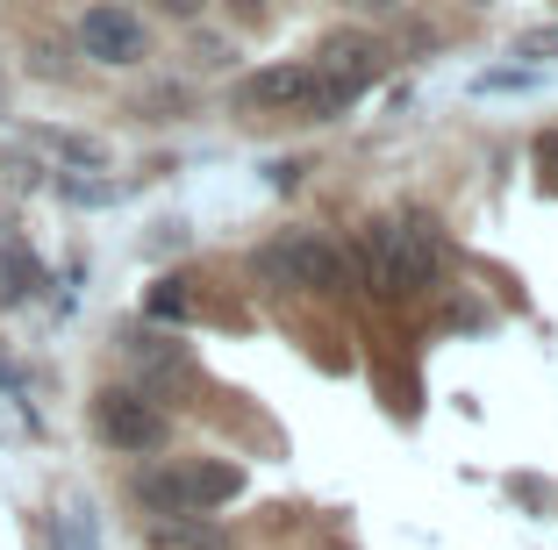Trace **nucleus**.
Segmentation results:
<instances>
[{
	"instance_id": "7ed1b4c3",
	"label": "nucleus",
	"mask_w": 558,
	"mask_h": 550,
	"mask_svg": "<svg viewBox=\"0 0 558 550\" xmlns=\"http://www.w3.org/2000/svg\"><path fill=\"white\" fill-rule=\"evenodd\" d=\"M94 437L122 457H150L172 437V415H165L144 387H100L94 393Z\"/></svg>"
},
{
	"instance_id": "f03ea898",
	"label": "nucleus",
	"mask_w": 558,
	"mask_h": 550,
	"mask_svg": "<svg viewBox=\"0 0 558 550\" xmlns=\"http://www.w3.org/2000/svg\"><path fill=\"white\" fill-rule=\"evenodd\" d=\"M251 272L272 279V286H287V293H344L351 286L344 250H337L329 236H315V229H287V236H272L258 258H251Z\"/></svg>"
},
{
	"instance_id": "6e6552de",
	"label": "nucleus",
	"mask_w": 558,
	"mask_h": 550,
	"mask_svg": "<svg viewBox=\"0 0 558 550\" xmlns=\"http://www.w3.org/2000/svg\"><path fill=\"white\" fill-rule=\"evenodd\" d=\"M144 550H230V529L215 515H150Z\"/></svg>"
},
{
	"instance_id": "9d476101",
	"label": "nucleus",
	"mask_w": 558,
	"mask_h": 550,
	"mask_svg": "<svg viewBox=\"0 0 558 550\" xmlns=\"http://www.w3.org/2000/svg\"><path fill=\"white\" fill-rule=\"evenodd\" d=\"M29 144L44 150L58 172H108V144H94V136H80V130H29Z\"/></svg>"
},
{
	"instance_id": "4468645a",
	"label": "nucleus",
	"mask_w": 558,
	"mask_h": 550,
	"mask_svg": "<svg viewBox=\"0 0 558 550\" xmlns=\"http://www.w3.org/2000/svg\"><path fill=\"white\" fill-rule=\"evenodd\" d=\"M50 550H100L94 543V522H86L80 508H65V515L50 522Z\"/></svg>"
},
{
	"instance_id": "423d86ee",
	"label": "nucleus",
	"mask_w": 558,
	"mask_h": 550,
	"mask_svg": "<svg viewBox=\"0 0 558 550\" xmlns=\"http://www.w3.org/2000/svg\"><path fill=\"white\" fill-rule=\"evenodd\" d=\"M315 72H329V80H351V86H373L379 72H387V50L373 44V36H359V29H337V36H323L315 44V58H308Z\"/></svg>"
},
{
	"instance_id": "dca6fc26",
	"label": "nucleus",
	"mask_w": 558,
	"mask_h": 550,
	"mask_svg": "<svg viewBox=\"0 0 558 550\" xmlns=\"http://www.w3.org/2000/svg\"><path fill=\"white\" fill-rule=\"evenodd\" d=\"M194 65L201 72H222V65H230V44H222V36H194Z\"/></svg>"
},
{
	"instance_id": "f3484780",
	"label": "nucleus",
	"mask_w": 558,
	"mask_h": 550,
	"mask_svg": "<svg viewBox=\"0 0 558 550\" xmlns=\"http://www.w3.org/2000/svg\"><path fill=\"white\" fill-rule=\"evenodd\" d=\"M523 86H530V72H480L473 94H523Z\"/></svg>"
},
{
	"instance_id": "f257e3e1",
	"label": "nucleus",
	"mask_w": 558,
	"mask_h": 550,
	"mask_svg": "<svg viewBox=\"0 0 558 550\" xmlns=\"http://www.w3.org/2000/svg\"><path fill=\"white\" fill-rule=\"evenodd\" d=\"M437 265H444V236L423 215H387V222L359 229V272H365V293H379V301L429 293L437 286Z\"/></svg>"
},
{
	"instance_id": "1a4fd4ad",
	"label": "nucleus",
	"mask_w": 558,
	"mask_h": 550,
	"mask_svg": "<svg viewBox=\"0 0 558 550\" xmlns=\"http://www.w3.org/2000/svg\"><path fill=\"white\" fill-rule=\"evenodd\" d=\"M50 286V272L36 265V250L22 236H0V308H22Z\"/></svg>"
},
{
	"instance_id": "9b49d317",
	"label": "nucleus",
	"mask_w": 558,
	"mask_h": 550,
	"mask_svg": "<svg viewBox=\"0 0 558 550\" xmlns=\"http://www.w3.org/2000/svg\"><path fill=\"white\" fill-rule=\"evenodd\" d=\"M122 351H130L136 379H180V372H186V351H180V343H165V337H144V329H136V337L122 343Z\"/></svg>"
},
{
	"instance_id": "a211bd4d",
	"label": "nucleus",
	"mask_w": 558,
	"mask_h": 550,
	"mask_svg": "<svg viewBox=\"0 0 558 550\" xmlns=\"http://www.w3.org/2000/svg\"><path fill=\"white\" fill-rule=\"evenodd\" d=\"M165 15H180V22H194V15H201V0H165Z\"/></svg>"
},
{
	"instance_id": "f8f14e48",
	"label": "nucleus",
	"mask_w": 558,
	"mask_h": 550,
	"mask_svg": "<svg viewBox=\"0 0 558 550\" xmlns=\"http://www.w3.org/2000/svg\"><path fill=\"white\" fill-rule=\"evenodd\" d=\"M50 194L65 200V208H116L122 186L108 172H58V179H50Z\"/></svg>"
},
{
	"instance_id": "ddd939ff",
	"label": "nucleus",
	"mask_w": 558,
	"mask_h": 550,
	"mask_svg": "<svg viewBox=\"0 0 558 550\" xmlns=\"http://www.w3.org/2000/svg\"><path fill=\"white\" fill-rule=\"evenodd\" d=\"M144 315H150V322H186V315H194V293H186V279H158V286L144 293Z\"/></svg>"
},
{
	"instance_id": "2eb2a0df",
	"label": "nucleus",
	"mask_w": 558,
	"mask_h": 550,
	"mask_svg": "<svg viewBox=\"0 0 558 550\" xmlns=\"http://www.w3.org/2000/svg\"><path fill=\"white\" fill-rule=\"evenodd\" d=\"M515 58H530V65L558 58V22H551V29H530V36H515Z\"/></svg>"
},
{
	"instance_id": "39448f33",
	"label": "nucleus",
	"mask_w": 558,
	"mask_h": 550,
	"mask_svg": "<svg viewBox=\"0 0 558 550\" xmlns=\"http://www.w3.org/2000/svg\"><path fill=\"white\" fill-rule=\"evenodd\" d=\"M308 86H315L308 58H301V65H265V72H251V80L236 86V108L244 114H301Z\"/></svg>"
},
{
	"instance_id": "20e7f679",
	"label": "nucleus",
	"mask_w": 558,
	"mask_h": 550,
	"mask_svg": "<svg viewBox=\"0 0 558 550\" xmlns=\"http://www.w3.org/2000/svg\"><path fill=\"white\" fill-rule=\"evenodd\" d=\"M72 36H80V50L94 58V65H108V72H130V65H144V58H150L144 15H136V8H122V0H94Z\"/></svg>"
},
{
	"instance_id": "0eeeda50",
	"label": "nucleus",
	"mask_w": 558,
	"mask_h": 550,
	"mask_svg": "<svg viewBox=\"0 0 558 550\" xmlns=\"http://www.w3.org/2000/svg\"><path fill=\"white\" fill-rule=\"evenodd\" d=\"M180 465V501L186 515H215V508H230L244 493V472L222 465V457H172Z\"/></svg>"
}]
</instances>
